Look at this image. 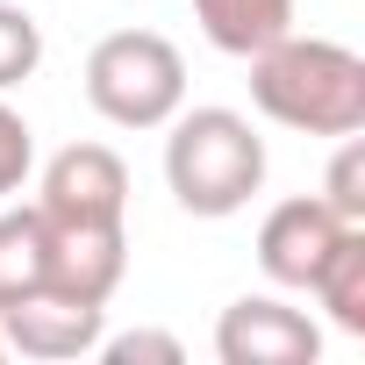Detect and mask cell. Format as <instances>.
Returning <instances> with one entry per match:
<instances>
[{"label": "cell", "instance_id": "5b68a950", "mask_svg": "<svg viewBox=\"0 0 365 365\" xmlns=\"http://www.w3.org/2000/svg\"><path fill=\"white\" fill-rule=\"evenodd\" d=\"M43 222H122L129 215V165L108 143H65L36 187Z\"/></svg>", "mask_w": 365, "mask_h": 365}, {"label": "cell", "instance_id": "5bb4252c", "mask_svg": "<svg viewBox=\"0 0 365 365\" xmlns=\"http://www.w3.org/2000/svg\"><path fill=\"white\" fill-rule=\"evenodd\" d=\"M29 172H36V136L22 108H8V93H0V201H15L29 187Z\"/></svg>", "mask_w": 365, "mask_h": 365}, {"label": "cell", "instance_id": "7c38bea8", "mask_svg": "<svg viewBox=\"0 0 365 365\" xmlns=\"http://www.w3.org/2000/svg\"><path fill=\"white\" fill-rule=\"evenodd\" d=\"M36 65H43V22L15 0H0V93L36 79Z\"/></svg>", "mask_w": 365, "mask_h": 365}, {"label": "cell", "instance_id": "4fadbf2b", "mask_svg": "<svg viewBox=\"0 0 365 365\" xmlns=\"http://www.w3.org/2000/svg\"><path fill=\"white\" fill-rule=\"evenodd\" d=\"M322 201H329L344 222H365V143H358V129L336 143V158H329V172H322Z\"/></svg>", "mask_w": 365, "mask_h": 365}, {"label": "cell", "instance_id": "30bf717a", "mask_svg": "<svg viewBox=\"0 0 365 365\" xmlns=\"http://www.w3.org/2000/svg\"><path fill=\"white\" fill-rule=\"evenodd\" d=\"M308 294L322 301V315H329L344 336H365V222H351V230L329 244V258H322V272H315Z\"/></svg>", "mask_w": 365, "mask_h": 365}, {"label": "cell", "instance_id": "ba28073f", "mask_svg": "<svg viewBox=\"0 0 365 365\" xmlns=\"http://www.w3.org/2000/svg\"><path fill=\"white\" fill-rule=\"evenodd\" d=\"M0 336H8V351L22 358H43V365H65V358H93V344L108 336V308L101 301H72V294H22L0 308Z\"/></svg>", "mask_w": 365, "mask_h": 365}, {"label": "cell", "instance_id": "8fae6325", "mask_svg": "<svg viewBox=\"0 0 365 365\" xmlns=\"http://www.w3.org/2000/svg\"><path fill=\"white\" fill-rule=\"evenodd\" d=\"M36 287H43V215H36V201L29 208L0 201V308Z\"/></svg>", "mask_w": 365, "mask_h": 365}, {"label": "cell", "instance_id": "6da1fadb", "mask_svg": "<svg viewBox=\"0 0 365 365\" xmlns=\"http://www.w3.org/2000/svg\"><path fill=\"white\" fill-rule=\"evenodd\" d=\"M251 65V101L265 122L294 136H351L365 129V58L336 36H279L244 58Z\"/></svg>", "mask_w": 365, "mask_h": 365}, {"label": "cell", "instance_id": "8992f818", "mask_svg": "<svg viewBox=\"0 0 365 365\" xmlns=\"http://www.w3.org/2000/svg\"><path fill=\"white\" fill-rule=\"evenodd\" d=\"M344 230H351V222H344L322 194H294V201H279V208L258 222V272H265L272 287H287V294H308L315 272H322V258H329V244H336Z\"/></svg>", "mask_w": 365, "mask_h": 365}, {"label": "cell", "instance_id": "3957f363", "mask_svg": "<svg viewBox=\"0 0 365 365\" xmlns=\"http://www.w3.org/2000/svg\"><path fill=\"white\" fill-rule=\"evenodd\" d=\"M86 108L115 129H165L187 108V58L158 29H115L86 51Z\"/></svg>", "mask_w": 365, "mask_h": 365}, {"label": "cell", "instance_id": "2e32d148", "mask_svg": "<svg viewBox=\"0 0 365 365\" xmlns=\"http://www.w3.org/2000/svg\"><path fill=\"white\" fill-rule=\"evenodd\" d=\"M0 358H8V336H0Z\"/></svg>", "mask_w": 365, "mask_h": 365}, {"label": "cell", "instance_id": "7a4b0ae2", "mask_svg": "<svg viewBox=\"0 0 365 365\" xmlns=\"http://www.w3.org/2000/svg\"><path fill=\"white\" fill-rule=\"evenodd\" d=\"M165 187L172 201L201 215V222H222V215H244L251 194L265 187V136L251 129V115L237 108H179L165 122Z\"/></svg>", "mask_w": 365, "mask_h": 365}, {"label": "cell", "instance_id": "9c48e42d", "mask_svg": "<svg viewBox=\"0 0 365 365\" xmlns=\"http://www.w3.org/2000/svg\"><path fill=\"white\" fill-rule=\"evenodd\" d=\"M194 22L222 58H251L294 29V0H194Z\"/></svg>", "mask_w": 365, "mask_h": 365}, {"label": "cell", "instance_id": "277c9868", "mask_svg": "<svg viewBox=\"0 0 365 365\" xmlns=\"http://www.w3.org/2000/svg\"><path fill=\"white\" fill-rule=\"evenodd\" d=\"M215 358L222 365H315L322 329L308 308H287L279 294H244L215 322Z\"/></svg>", "mask_w": 365, "mask_h": 365}, {"label": "cell", "instance_id": "52a82bcc", "mask_svg": "<svg viewBox=\"0 0 365 365\" xmlns=\"http://www.w3.org/2000/svg\"><path fill=\"white\" fill-rule=\"evenodd\" d=\"M129 272V230L122 222H43V287L72 301H115Z\"/></svg>", "mask_w": 365, "mask_h": 365}, {"label": "cell", "instance_id": "9a60e30c", "mask_svg": "<svg viewBox=\"0 0 365 365\" xmlns=\"http://www.w3.org/2000/svg\"><path fill=\"white\" fill-rule=\"evenodd\" d=\"M93 358H108V365H179L187 344H179L172 329H122V336H101Z\"/></svg>", "mask_w": 365, "mask_h": 365}]
</instances>
